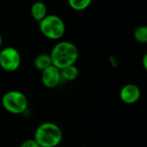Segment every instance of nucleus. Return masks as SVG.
I'll list each match as a JSON object with an SVG mask.
<instances>
[{
	"mask_svg": "<svg viewBox=\"0 0 147 147\" xmlns=\"http://www.w3.org/2000/svg\"><path fill=\"white\" fill-rule=\"evenodd\" d=\"M41 80L42 84L48 89L56 88L62 80L61 70L54 66L53 65L46 68L42 71Z\"/></svg>",
	"mask_w": 147,
	"mask_h": 147,
	"instance_id": "6",
	"label": "nucleus"
},
{
	"mask_svg": "<svg viewBox=\"0 0 147 147\" xmlns=\"http://www.w3.org/2000/svg\"><path fill=\"white\" fill-rule=\"evenodd\" d=\"M141 97V90L135 84H125L120 91V98L126 104H134Z\"/></svg>",
	"mask_w": 147,
	"mask_h": 147,
	"instance_id": "7",
	"label": "nucleus"
},
{
	"mask_svg": "<svg viewBox=\"0 0 147 147\" xmlns=\"http://www.w3.org/2000/svg\"><path fill=\"white\" fill-rule=\"evenodd\" d=\"M20 147H40V146L34 139H29V140H24L20 145Z\"/></svg>",
	"mask_w": 147,
	"mask_h": 147,
	"instance_id": "13",
	"label": "nucleus"
},
{
	"mask_svg": "<svg viewBox=\"0 0 147 147\" xmlns=\"http://www.w3.org/2000/svg\"><path fill=\"white\" fill-rule=\"evenodd\" d=\"M21 54L13 47H7L0 50V67L8 72L16 71L21 65Z\"/></svg>",
	"mask_w": 147,
	"mask_h": 147,
	"instance_id": "5",
	"label": "nucleus"
},
{
	"mask_svg": "<svg viewBox=\"0 0 147 147\" xmlns=\"http://www.w3.org/2000/svg\"><path fill=\"white\" fill-rule=\"evenodd\" d=\"M93 0H68V3L71 9L76 11H81L88 9Z\"/></svg>",
	"mask_w": 147,
	"mask_h": 147,
	"instance_id": "12",
	"label": "nucleus"
},
{
	"mask_svg": "<svg viewBox=\"0 0 147 147\" xmlns=\"http://www.w3.org/2000/svg\"><path fill=\"white\" fill-rule=\"evenodd\" d=\"M142 65H143V67L145 68V70L147 71V53H146L143 56V59H142Z\"/></svg>",
	"mask_w": 147,
	"mask_h": 147,
	"instance_id": "14",
	"label": "nucleus"
},
{
	"mask_svg": "<svg viewBox=\"0 0 147 147\" xmlns=\"http://www.w3.org/2000/svg\"><path fill=\"white\" fill-rule=\"evenodd\" d=\"M3 109L12 115H22L29 106L27 96L19 90H10L3 94L2 100Z\"/></svg>",
	"mask_w": 147,
	"mask_h": 147,
	"instance_id": "4",
	"label": "nucleus"
},
{
	"mask_svg": "<svg viewBox=\"0 0 147 147\" xmlns=\"http://www.w3.org/2000/svg\"><path fill=\"white\" fill-rule=\"evenodd\" d=\"M134 40L140 44H147V25H140L134 29Z\"/></svg>",
	"mask_w": 147,
	"mask_h": 147,
	"instance_id": "11",
	"label": "nucleus"
},
{
	"mask_svg": "<svg viewBox=\"0 0 147 147\" xmlns=\"http://www.w3.org/2000/svg\"><path fill=\"white\" fill-rule=\"evenodd\" d=\"M49 55L52 65L59 70H62L76 63L79 58V50L74 43L62 40L57 42L53 47Z\"/></svg>",
	"mask_w": 147,
	"mask_h": 147,
	"instance_id": "1",
	"label": "nucleus"
},
{
	"mask_svg": "<svg viewBox=\"0 0 147 147\" xmlns=\"http://www.w3.org/2000/svg\"><path fill=\"white\" fill-rule=\"evenodd\" d=\"M61 75H62V79L68 82H72L78 78L79 69L75 66V65H72L61 70Z\"/></svg>",
	"mask_w": 147,
	"mask_h": 147,
	"instance_id": "10",
	"label": "nucleus"
},
{
	"mask_svg": "<svg viewBox=\"0 0 147 147\" xmlns=\"http://www.w3.org/2000/svg\"><path fill=\"white\" fill-rule=\"evenodd\" d=\"M109 60H110L111 65H112L113 67H116V66H117V61H116V59H115L113 55H111V56L109 57Z\"/></svg>",
	"mask_w": 147,
	"mask_h": 147,
	"instance_id": "15",
	"label": "nucleus"
},
{
	"mask_svg": "<svg viewBox=\"0 0 147 147\" xmlns=\"http://www.w3.org/2000/svg\"><path fill=\"white\" fill-rule=\"evenodd\" d=\"M63 139L61 127L53 122H43L40 124L34 134V140L40 147L58 146Z\"/></svg>",
	"mask_w": 147,
	"mask_h": 147,
	"instance_id": "2",
	"label": "nucleus"
},
{
	"mask_svg": "<svg viewBox=\"0 0 147 147\" xmlns=\"http://www.w3.org/2000/svg\"><path fill=\"white\" fill-rule=\"evenodd\" d=\"M47 13H48V9L44 3L36 2L31 5L30 14L35 21L39 22L48 15Z\"/></svg>",
	"mask_w": 147,
	"mask_h": 147,
	"instance_id": "8",
	"label": "nucleus"
},
{
	"mask_svg": "<svg viewBox=\"0 0 147 147\" xmlns=\"http://www.w3.org/2000/svg\"><path fill=\"white\" fill-rule=\"evenodd\" d=\"M2 44H3V38H2V35H1V34H0V49H1Z\"/></svg>",
	"mask_w": 147,
	"mask_h": 147,
	"instance_id": "16",
	"label": "nucleus"
},
{
	"mask_svg": "<svg viewBox=\"0 0 147 147\" xmlns=\"http://www.w3.org/2000/svg\"><path fill=\"white\" fill-rule=\"evenodd\" d=\"M39 29L46 38L53 40H58L65 34L66 25L60 16L51 14L47 15L39 22Z\"/></svg>",
	"mask_w": 147,
	"mask_h": 147,
	"instance_id": "3",
	"label": "nucleus"
},
{
	"mask_svg": "<svg viewBox=\"0 0 147 147\" xmlns=\"http://www.w3.org/2000/svg\"><path fill=\"white\" fill-rule=\"evenodd\" d=\"M33 65L34 67L38 70L42 71L46 68L49 67L52 65V60L50 58V55L48 53H41L38 54L33 60Z\"/></svg>",
	"mask_w": 147,
	"mask_h": 147,
	"instance_id": "9",
	"label": "nucleus"
}]
</instances>
